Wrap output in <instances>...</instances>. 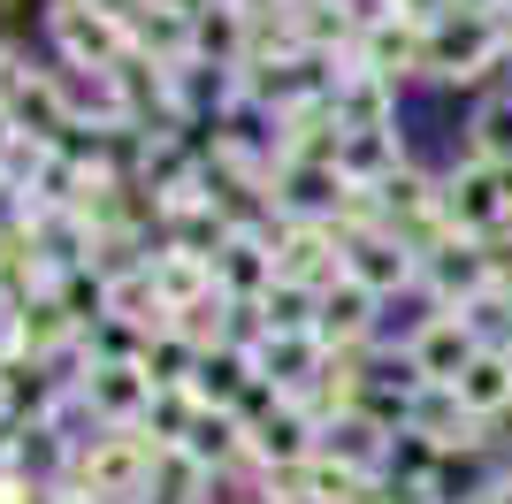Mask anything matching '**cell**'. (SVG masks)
<instances>
[{"mask_svg": "<svg viewBox=\"0 0 512 504\" xmlns=\"http://www.w3.org/2000/svg\"><path fill=\"white\" fill-rule=\"evenodd\" d=\"M153 436L146 428H100L92 443H77V466L69 482L92 489L100 504H146V482H153Z\"/></svg>", "mask_w": 512, "mask_h": 504, "instance_id": "obj_1", "label": "cell"}, {"mask_svg": "<svg viewBox=\"0 0 512 504\" xmlns=\"http://www.w3.org/2000/svg\"><path fill=\"white\" fill-rule=\"evenodd\" d=\"M46 39H54L62 69H77V77H115L123 62H138V39L115 16H100L92 0H54L46 8Z\"/></svg>", "mask_w": 512, "mask_h": 504, "instance_id": "obj_2", "label": "cell"}, {"mask_svg": "<svg viewBox=\"0 0 512 504\" xmlns=\"http://www.w3.org/2000/svg\"><path fill=\"white\" fill-rule=\"evenodd\" d=\"M505 16H474V8H451L436 31H428V77L436 84H482L505 69Z\"/></svg>", "mask_w": 512, "mask_h": 504, "instance_id": "obj_3", "label": "cell"}, {"mask_svg": "<svg viewBox=\"0 0 512 504\" xmlns=\"http://www.w3.org/2000/svg\"><path fill=\"white\" fill-rule=\"evenodd\" d=\"M421 291H428V314H474V306L490 291H505V283H497L482 237H451V245H436L421 260Z\"/></svg>", "mask_w": 512, "mask_h": 504, "instance_id": "obj_4", "label": "cell"}, {"mask_svg": "<svg viewBox=\"0 0 512 504\" xmlns=\"http://www.w3.org/2000/svg\"><path fill=\"white\" fill-rule=\"evenodd\" d=\"M490 336H482V321L474 314H421L406 336V382H459L474 367V352H482Z\"/></svg>", "mask_w": 512, "mask_h": 504, "instance_id": "obj_5", "label": "cell"}, {"mask_svg": "<svg viewBox=\"0 0 512 504\" xmlns=\"http://www.w3.org/2000/svg\"><path fill=\"white\" fill-rule=\"evenodd\" d=\"M444 222H451V237H497L512 222V207H505V168H490V161H451L444 168Z\"/></svg>", "mask_w": 512, "mask_h": 504, "instance_id": "obj_6", "label": "cell"}, {"mask_svg": "<svg viewBox=\"0 0 512 504\" xmlns=\"http://www.w3.org/2000/svg\"><path fill=\"white\" fill-rule=\"evenodd\" d=\"M344 237L337 222H276V283H299V291H329L344 283Z\"/></svg>", "mask_w": 512, "mask_h": 504, "instance_id": "obj_7", "label": "cell"}, {"mask_svg": "<svg viewBox=\"0 0 512 504\" xmlns=\"http://www.w3.org/2000/svg\"><path fill=\"white\" fill-rule=\"evenodd\" d=\"M276 283V222H245V230L222 237L214 252V291L230 306H260V291Z\"/></svg>", "mask_w": 512, "mask_h": 504, "instance_id": "obj_8", "label": "cell"}, {"mask_svg": "<svg viewBox=\"0 0 512 504\" xmlns=\"http://www.w3.org/2000/svg\"><path fill=\"white\" fill-rule=\"evenodd\" d=\"M8 123H16L31 146H54V153L85 138V123H77V100H69V84L54 77V69H31V77H23V92L8 100Z\"/></svg>", "mask_w": 512, "mask_h": 504, "instance_id": "obj_9", "label": "cell"}, {"mask_svg": "<svg viewBox=\"0 0 512 504\" xmlns=\"http://www.w3.org/2000/svg\"><path fill=\"white\" fill-rule=\"evenodd\" d=\"M375 321H383V298L367 291V283H329L314 306V336H321V352H367L375 344Z\"/></svg>", "mask_w": 512, "mask_h": 504, "instance_id": "obj_10", "label": "cell"}, {"mask_svg": "<svg viewBox=\"0 0 512 504\" xmlns=\"http://www.w3.org/2000/svg\"><path fill=\"white\" fill-rule=\"evenodd\" d=\"M260 390L253 375V344H222V352H199L192 382H184V398L199 405V413H245V398Z\"/></svg>", "mask_w": 512, "mask_h": 504, "instance_id": "obj_11", "label": "cell"}, {"mask_svg": "<svg viewBox=\"0 0 512 504\" xmlns=\"http://www.w3.org/2000/svg\"><path fill=\"white\" fill-rule=\"evenodd\" d=\"M321 336H253V375H260V390L268 398H291L299 405L306 390H314V375H321Z\"/></svg>", "mask_w": 512, "mask_h": 504, "instance_id": "obj_12", "label": "cell"}, {"mask_svg": "<svg viewBox=\"0 0 512 504\" xmlns=\"http://www.w3.org/2000/svg\"><path fill=\"white\" fill-rule=\"evenodd\" d=\"M360 69H375V77L406 84V77H428V31L406 16H375L360 31V54H352Z\"/></svg>", "mask_w": 512, "mask_h": 504, "instance_id": "obj_13", "label": "cell"}, {"mask_svg": "<svg viewBox=\"0 0 512 504\" xmlns=\"http://www.w3.org/2000/svg\"><path fill=\"white\" fill-rule=\"evenodd\" d=\"M344 275L367 283L375 298H398V291H421V252L383 230V237H360V245L344 252Z\"/></svg>", "mask_w": 512, "mask_h": 504, "instance_id": "obj_14", "label": "cell"}, {"mask_svg": "<svg viewBox=\"0 0 512 504\" xmlns=\"http://www.w3.org/2000/svg\"><path fill=\"white\" fill-rule=\"evenodd\" d=\"M451 390H459V405H467L474 420H512V336H490V344H482V352H474V367L459 382H451Z\"/></svg>", "mask_w": 512, "mask_h": 504, "instance_id": "obj_15", "label": "cell"}, {"mask_svg": "<svg viewBox=\"0 0 512 504\" xmlns=\"http://www.w3.org/2000/svg\"><path fill=\"white\" fill-rule=\"evenodd\" d=\"M329 100H337V123L344 130H398V84L375 77V69H360V62L337 69Z\"/></svg>", "mask_w": 512, "mask_h": 504, "instance_id": "obj_16", "label": "cell"}, {"mask_svg": "<svg viewBox=\"0 0 512 504\" xmlns=\"http://www.w3.org/2000/svg\"><path fill=\"white\" fill-rule=\"evenodd\" d=\"M398 168H406V138H398V130H344L337 176H344L352 191H383Z\"/></svg>", "mask_w": 512, "mask_h": 504, "instance_id": "obj_17", "label": "cell"}, {"mask_svg": "<svg viewBox=\"0 0 512 504\" xmlns=\"http://www.w3.org/2000/svg\"><path fill=\"white\" fill-rule=\"evenodd\" d=\"M146 268H153V291L169 298V314L214 298V260H207V252H192V245H176V237L161 252H146Z\"/></svg>", "mask_w": 512, "mask_h": 504, "instance_id": "obj_18", "label": "cell"}, {"mask_svg": "<svg viewBox=\"0 0 512 504\" xmlns=\"http://www.w3.org/2000/svg\"><path fill=\"white\" fill-rule=\"evenodd\" d=\"M245 46H253V23L237 16V8H207V16H192V62L245 69Z\"/></svg>", "mask_w": 512, "mask_h": 504, "instance_id": "obj_19", "label": "cell"}, {"mask_svg": "<svg viewBox=\"0 0 512 504\" xmlns=\"http://www.w3.org/2000/svg\"><path fill=\"white\" fill-rule=\"evenodd\" d=\"M314 306H321V291L268 283V291H260V306H245V314H253V336H314Z\"/></svg>", "mask_w": 512, "mask_h": 504, "instance_id": "obj_20", "label": "cell"}, {"mask_svg": "<svg viewBox=\"0 0 512 504\" xmlns=\"http://www.w3.org/2000/svg\"><path fill=\"white\" fill-rule=\"evenodd\" d=\"M214 474L192 459V451H161L153 459V482H146V504H207Z\"/></svg>", "mask_w": 512, "mask_h": 504, "instance_id": "obj_21", "label": "cell"}, {"mask_svg": "<svg viewBox=\"0 0 512 504\" xmlns=\"http://www.w3.org/2000/svg\"><path fill=\"white\" fill-rule=\"evenodd\" d=\"M467 153L490 168H512V92H490L467 123Z\"/></svg>", "mask_w": 512, "mask_h": 504, "instance_id": "obj_22", "label": "cell"}, {"mask_svg": "<svg viewBox=\"0 0 512 504\" xmlns=\"http://www.w3.org/2000/svg\"><path fill=\"white\" fill-rule=\"evenodd\" d=\"M138 367L153 375V390H184V382H192V367H199V352L184 344V336H153L146 352H138Z\"/></svg>", "mask_w": 512, "mask_h": 504, "instance_id": "obj_23", "label": "cell"}, {"mask_svg": "<svg viewBox=\"0 0 512 504\" xmlns=\"http://www.w3.org/2000/svg\"><path fill=\"white\" fill-rule=\"evenodd\" d=\"M383 8H390V16H406V23H421V31H436L459 0H383Z\"/></svg>", "mask_w": 512, "mask_h": 504, "instance_id": "obj_24", "label": "cell"}, {"mask_svg": "<svg viewBox=\"0 0 512 504\" xmlns=\"http://www.w3.org/2000/svg\"><path fill=\"white\" fill-rule=\"evenodd\" d=\"M23 77H31V62L16 54V39H0V107H8V100L23 92Z\"/></svg>", "mask_w": 512, "mask_h": 504, "instance_id": "obj_25", "label": "cell"}, {"mask_svg": "<svg viewBox=\"0 0 512 504\" xmlns=\"http://www.w3.org/2000/svg\"><path fill=\"white\" fill-rule=\"evenodd\" d=\"M92 8H100V16H115L123 31H138V23H146L153 8H161V0H92Z\"/></svg>", "mask_w": 512, "mask_h": 504, "instance_id": "obj_26", "label": "cell"}, {"mask_svg": "<svg viewBox=\"0 0 512 504\" xmlns=\"http://www.w3.org/2000/svg\"><path fill=\"white\" fill-rule=\"evenodd\" d=\"M467 504H512V466H497V474H482V482L467 489Z\"/></svg>", "mask_w": 512, "mask_h": 504, "instance_id": "obj_27", "label": "cell"}, {"mask_svg": "<svg viewBox=\"0 0 512 504\" xmlns=\"http://www.w3.org/2000/svg\"><path fill=\"white\" fill-rule=\"evenodd\" d=\"M222 8H237L245 23H260V16H283V8H299V0H222Z\"/></svg>", "mask_w": 512, "mask_h": 504, "instance_id": "obj_28", "label": "cell"}, {"mask_svg": "<svg viewBox=\"0 0 512 504\" xmlns=\"http://www.w3.org/2000/svg\"><path fill=\"white\" fill-rule=\"evenodd\" d=\"M46 504H100L92 489H77V482H62V489H46Z\"/></svg>", "mask_w": 512, "mask_h": 504, "instance_id": "obj_29", "label": "cell"}, {"mask_svg": "<svg viewBox=\"0 0 512 504\" xmlns=\"http://www.w3.org/2000/svg\"><path fill=\"white\" fill-rule=\"evenodd\" d=\"M8 420H16V375L0 367V428H8Z\"/></svg>", "mask_w": 512, "mask_h": 504, "instance_id": "obj_30", "label": "cell"}, {"mask_svg": "<svg viewBox=\"0 0 512 504\" xmlns=\"http://www.w3.org/2000/svg\"><path fill=\"white\" fill-rule=\"evenodd\" d=\"M23 16H31V8H23V0H0V39H8V31H16Z\"/></svg>", "mask_w": 512, "mask_h": 504, "instance_id": "obj_31", "label": "cell"}, {"mask_svg": "<svg viewBox=\"0 0 512 504\" xmlns=\"http://www.w3.org/2000/svg\"><path fill=\"white\" fill-rule=\"evenodd\" d=\"M176 16H207V8H222V0H169Z\"/></svg>", "mask_w": 512, "mask_h": 504, "instance_id": "obj_32", "label": "cell"}, {"mask_svg": "<svg viewBox=\"0 0 512 504\" xmlns=\"http://www.w3.org/2000/svg\"><path fill=\"white\" fill-rule=\"evenodd\" d=\"M505 62H512V31H505Z\"/></svg>", "mask_w": 512, "mask_h": 504, "instance_id": "obj_33", "label": "cell"}, {"mask_svg": "<svg viewBox=\"0 0 512 504\" xmlns=\"http://www.w3.org/2000/svg\"><path fill=\"white\" fill-rule=\"evenodd\" d=\"M505 298H512V283H505Z\"/></svg>", "mask_w": 512, "mask_h": 504, "instance_id": "obj_34", "label": "cell"}]
</instances>
